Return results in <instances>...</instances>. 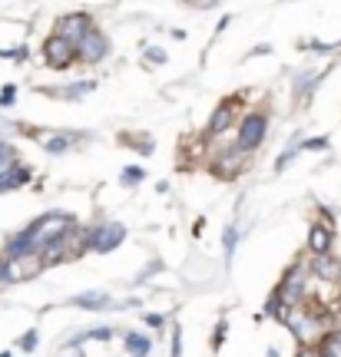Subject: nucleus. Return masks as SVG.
Masks as SVG:
<instances>
[{"label":"nucleus","instance_id":"24","mask_svg":"<svg viewBox=\"0 0 341 357\" xmlns=\"http://www.w3.org/2000/svg\"><path fill=\"white\" fill-rule=\"evenodd\" d=\"M146 60H150V66H156V63H166V50H159V47H146Z\"/></svg>","mask_w":341,"mask_h":357},{"label":"nucleus","instance_id":"28","mask_svg":"<svg viewBox=\"0 0 341 357\" xmlns=\"http://www.w3.org/2000/svg\"><path fill=\"white\" fill-rule=\"evenodd\" d=\"M0 56L3 60H27V50L20 47V50H0Z\"/></svg>","mask_w":341,"mask_h":357},{"label":"nucleus","instance_id":"12","mask_svg":"<svg viewBox=\"0 0 341 357\" xmlns=\"http://www.w3.org/2000/svg\"><path fill=\"white\" fill-rule=\"evenodd\" d=\"M331 245H335V229L315 222L312 231H308V252L312 255H331Z\"/></svg>","mask_w":341,"mask_h":357},{"label":"nucleus","instance_id":"16","mask_svg":"<svg viewBox=\"0 0 341 357\" xmlns=\"http://www.w3.org/2000/svg\"><path fill=\"white\" fill-rule=\"evenodd\" d=\"M93 89H96V79H83V83H73V86L57 89V96H60V100H83V96H89Z\"/></svg>","mask_w":341,"mask_h":357},{"label":"nucleus","instance_id":"1","mask_svg":"<svg viewBox=\"0 0 341 357\" xmlns=\"http://www.w3.org/2000/svg\"><path fill=\"white\" fill-rule=\"evenodd\" d=\"M312 268H308V261H298V265H291L285 275H282V281H278L275 294L282 298V305L285 307H298L305 305L308 298H312Z\"/></svg>","mask_w":341,"mask_h":357},{"label":"nucleus","instance_id":"10","mask_svg":"<svg viewBox=\"0 0 341 357\" xmlns=\"http://www.w3.org/2000/svg\"><path fill=\"white\" fill-rule=\"evenodd\" d=\"M34 139L47 149V153H66L73 146V132H57V129H34Z\"/></svg>","mask_w":341,"mask_h":357},{"label":"nucleus","instance_id":"31","mask_svg":"<svg viewBox=\"0 0 341 357\" xmlns=\"http://www.w3.org/2000/svg\"><path fill=\"white\" fill-rule=\"evenodd\" d=\"M268 50H272V47H268V43H259V47H255V50L249 53V56H262V53H268Z\"/></svg>","mask_w":341,"mask_h":357},{"label":"nucleus","instance_id":"7","mask_svg":"<svg viewBox=\"0 0 341 357\" xmlns=\"http://www.w3.org/2000/svg\"><path fill=\"white\" fill-rule=\"evenodd\" d=\"M89 30H93V17L87 10H73V13H64L60 20H57V33L70 43H80V40L87 37Z\"/></svg>","mask_w":341,"mask_h":357},{"label":"nucleus","instance_id":"29","mask_svg":"<svg viewBox=\"0 0 341 357\" xmlns=\"http://www.w3.org/2000/svg\"><path fill=\"white\" fill-rule=\"evenodd\" d=\"M146 324H150V328H159V331H163L166 314H150V318H146Z\"/></svg>","mask_w":341,"mask_h":357},{"label":"nucleus","instance_id":"19","mask_svg":"<svg viewBox=\"0 0 341 357\" xmlns=\"http://www.w3.org/2000/svg\"><path fill=\"white\" fill-rule=\"evenodd\" d=\"M37 344H40V334L34 331V328H30L27 334H20V341H17V347H20V351H27V354H34V351H37Z\"/></svg>","mask_w":341,"mask_h":357},{"label":"nucleus","instance_id":"22","mask_svg":"<svg viewBox=\"0 0 341 357\" xmlns=\"http://www.w3.org/2000/svg\"><path fill=\"white\" fill-rule=\"evenodd\" d=\"M13 162H17V153H13V146H10V142L0 139V169H3V166H13Z\"/></svg>","mask_w":341,"mask_h":357},{"label":"nucleus","instance_id":"14","mask_svg":"<svg viewBox=\"0 0 341 357\" xmlns=\"http://www.w3.org/2000/svg\"><path fill=\"white\" fill-rule=\"evenodd\" d=\"M70 305H76V307H87V311H106V307H119V305H113V298L106 291H87V294H76Z\"/></svg>","mask_w":341,"mask_h":357},{"label":"nucleus","instance_id":"21","mask_svg":"<svg viewBox=\"0 0 341 357\" xmlns=\"http://www.w3.org/2000/svg\"><path fill=\"white\" fill-rule=\"evenodd\" d=\"M222 242H226V261L232 255H235V242H239V231H235V225H228L226 229V238H222Z\"/></svg>","mask_w":341,"mask_h":357},{"label":"nucleus","instance_id":"3","mask_svg":"<svg viewBox=\"0 0 341 357\" xmlns=\"http://www.w3.org/2000/svg\"><path fill=\"white\" fill-rule=\"evenodd\" d=\"M266 132H268V116L262 109H252V113H245L239 119V139H235V146L245 149V153H255L266 142Z\"/></svg>","mask_w":341,"mask_h":357},{"label":"nucleus","instance_id":"6","mask_svg":"<svg viewBox=\"0 0 341 357\" xmlns=\"http://www.w3.org/2000/svg\"><path fill=\"white\" fill-rule=\"evenodd\" d=\"M245 162H249V153L232 142V146H226V149L212 159V172L215 176H222V178H235V176H242Z\"/></svg>","mask_w":341,"mask_h":357},{"label":"nucleus","instance_id":"32","mask_svg":"<svg viewBox=\"0 0 341 357\" xmlns=\"http://www.w3.org/2000/svg\"><path fill=\"white\" fill-rule=\"evenodd\" d=\"M268 357H278V351H275V347H272V351H268Z\"/></svg>","mask_w":341,"mask_h":357},{"label":"nucleus","instance_id":"30","mask_svg":"<svg viewBox=\"0 0 341 357\" xmlns=\"http://www.w3.org/2000/svg\"><path fill=\"white\" fill-rule=\"evenodd\" d=\"M295 357H321V347H298Z\"/></svg>","mask_w":341,"mask_h":357},{"label":"nucleus","instance_id":"25","mask_svg":"<svg viewBox=\"0 0 341 357\" xmlns=\"http://www.w3.org/2000/svg\"><path fill=\"white\" fill-rule=\"evenodd\" d=\"M13 100H17V86L7 83V86L0 89V106H13Z\"/></svg>","mask_w":341,"mask_h":357},{"label":"nucleus","instance_id":"27","mask_svg":"<svg viewBox=\"0 0 341 357\" xmlns=\"http://www.w3.org/2000/svg\"><path fill=\"white\" fill-rule=\"evenodd\" d=\"M222 341H226V321H219V328L212 334V347H222Z\"/></svg>","mask_w":341,"mask_h":357},{"label":"nucleus","instance_id":"11","mask_svg":"<svg viewBox=\"0 0 341 357\" xmlns=\"http://www.w3.org/2000/svg\"><path fill=\"white\" fill-rule=\"evenodd\" d=\"M308 268H312V278L318 281H341V261L335 255H312Z\"/></svg>","mask_w":341,"mask_h":357},{"label":"nucleus","instance_id":"2","mask_svg":"<svg viewBox=\"0 0 341 357\" xmlns=\"http://www.w3.org/2000/svg\"><path fill=\"white\" fill-rule=\"evenodd\" d=\"M47 268L43 255H17V258H0V288L3 284H17V281L37 278Z\"/></svg>","mask_w":341,"mask_h":357},{"label":"nucleus","instance_id":"9","mask_svg":"<svg viewBox=\"0 0 341 357\" xmlns=\"http://www.w3.org/2000/svg\"><path fill=\"white\" fill-rule=\"evenodd\" d=\"M76 50H80V63H100V60H106V53H110V40L93 26L87 37L76 43Z\"/></svg>","mask_w":341,"mask_h":357},{"label":"nucleus","instance_id":"26","mask_svg":"<svg viewBox=\"0 0 341 357\" xmlns=\"http://www.w3.org/2000/svg\"><path fill=\"white\" fill-rule=\"evenodd\" d=\"M173 357H182V331L173 328Z\"/></svg>","mask_w":341,"mask_h":357},{"label":"nucleus","instance_id":"23","mask_svg":"<svg viewBox=\"0 0 341 357\" xmlns=\"http://www.w3.org/2000/svg\"><path fill=\"white\" fill-rule=\"evenodd\" d=\"M302 149H308V153H321V149H328V139L325 136H315V139H305Z\"/></svg>","mask_w":341,"mask_h":357},{"label":"nucleus","instance_id":"20","mask_svg":"<svg viewBox=\"0 0 341 357\" xmlns=\"http://www.w3.org/2000/svg\"><path fill=\"white\" fill-rule=\"evenodd\" d=\"M298 153H302V142L295 139V142H291V146H289V149H285V153L278 155V162H275V169H285V166H289V162H291V155H298Z\"/></svg>","mask_w":341,"mask_h":357},{"label":"nucleus","instance_id":"8","mask_svg":"<svg viewBox=\"0 0 341 357\" xmlns=\"http://www.w3.org/2000/svg\"><path fill=\"white\" fill-rule=\"evenodd\" d=\"M239 109H242V96H228V100L219 102L212 119H209V136H222V132L239 119Z\"/></svg>","mask_w":341,"mask_h":357},{"label":"nucleus","instance_id":"17","mask_svg":"<svg viewBox=\"0 0 341 357\" xmlns=\"http://www.w3.org/2000/svg\"><path fill=\"white\" fill-rule=\"evenodd\" d=\"M318 347H321V357H341V331H331Z\"/></svg>","mask_w":341,"mask_h":357},{"label":"nucleus","instance_id":"13","mask_svg":"<svg viewBox=\"0 0 341 357\" xmlns=\"http://www.w3.org/2000/svg\"><path fill=\"white\" fill-rule=\"evenodd\" d=\"M30 182V169L24 162H13V166H3L0 169V192H10V189H20Z\"/></svg>","mask_w":341,"mask_h":357},{"label":"nucleus","instance_id":"34","mask_svg":"<svg viewBox=\"0 0 341 357\" xmlns=\"http://www.w3.org/2000/svg\"><path fill=\"white\" fill-rule=\"evenodd\" d=\"M338 50H341V43H338Z\"/></svg>","mask_w":341,"mask_h":357},{"label":"nucleus","instance_id":"4","mask_svg":"<svg viewBox=\"0 0 341 357\" xmlns=\"http://www.w3.org/2000/svg\"><path fill=\"white\" fill-rule=\"evenodd\" d=\"M87 238H89V252H113L123 245L126 238V229H123V222H96V225H89L87 229Z\"/></svg>","mask_w":341,"mask_h":357},{"label":"nucleus","instance_id":"33","mask_svg":"<svg viewBox=\"0 0 341 357\" xmlns=\"http://www.w3.org/2000/svg\"><path fill=\"white\" fill-rule=\"evenodd\" d=\"M0 357H13V354H10V351H3V354H0Z\"/></svg>","mask_w":341,"mask_h":357},{"label":"nucleus","instance_id":"18","mask_svg":"<svg viewBox=\"0 0 341 357\" xmlns=\"http://www.w3.org/2000/svg\"><path fill=\"white\" fill-rule=\"evenodd\" d=\"M146 178V169H139V166H126L123 169V176H119V182L126 185V189H133V185H139Z\"/></svg>","mask_w":341,"mask_h":357},{"label":"nucleus","instance_id":"15","mask_svg":"<svg viewBox=\"0 0 341 357\" xmlns=\"http://www.w3.org/2000/svg\"><path fill=\"white\" fill-rule=\"evenodd\" d=\"M123 341H126V354H129V357H150L152 341L146 337V334H139V331H126V334H123Z\"/></svg>","mask_w":341,"mask_h":357},{"label":"nucleus","instance_id":"5","mask_svg":"<svg viewBox=\"0 0 341 357\" xmlns=\"http://www.w3.org/2000/svg\"><path fill=\"white\" fill-rule=\"evenodd\" d=\"M43 60H47L50 70H70V66L80 60V50H76V43L64 40L60 33H53V37H47V43H43Z\"/></svg>","mask_w":341,"mask_h":357}]
</instances>
